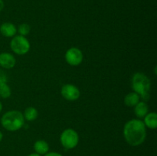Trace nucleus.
<instances>
[{
  "label": "nucleus",
  "instance_id": "20e7f679",
  "mask_svg": "<svg viewBox=\"0 0 157 156\" xmlns=\"http://www.w3.org/2000/svg\"><path fill=\"white\" fill-rule=\"evenodd\" d=\"M61 145L66 149H73L79 142V136L75 130L67 128L64 130L60 136Z\"/></svg>",
  "mask_w": 157,
  "mask_h": 156
},
{
  "label": "nucleus",
  "instance_id": "f03ea898",
  "mask_svg": "<svg viewBox=\"0 0 157 156\" xmlns=\"http://www.w3.org/2000/svg\"><path fill=\"white\" fill-rule=\"evenodd\" d=\"M1 124L8 131H18L24 125V116L21 112L17 110H11L2 116Z\"/></svg>",
  "mask_w": 157,
  "mask_h": 156
},
{
  "label": "nucleus",
  "instance_id": "9b49d317",
  "mask_svg": "<svg viewBox=\"0 0 157 156\" xmlns=\"http://www.w3.org/2000/svg\"><path fill=\"white\" fill-rule=\"evenodd\" d=\"M146 127L151 129H156L157 127V114L154 112L147 113L144 117V122Z\"/></svg>",
  "mask_w": 157,
  "mask_h": 156
},
{
  "label": "nucleus",
  "instance_id": "412c9836",
  "mask_svg": "<svg viewBox=\"0 0 157 156\" xmlns=\"http://www.w3.org/2000/svg\"><path fill=\"white\" fill-rule=\"evenodd\" d=\"M2 138H3V134L2 133V132L0 131V142H1L2 140Z\"/></svg>",
  "mask_w": 157,
  "mask_h": 156
},
{
  "label": "nucleus",
  "instance_id": "39448f33",
  "mask_svg": "<svg viewBox=\"0 0 157 156\" xmlns=\"http://www.w3.org/2000/svg\"><path fill=\"white\" fill-rule=\"evenodd\" d=\"M10 47L12 51L18 55H24L30 50V43L24 36H14L10 42Z\"/></svg>",
  "mask_w": 157,
  "mask_h": 156
},
{
  "label": "nucleus",
  "instance_id": "6ab92c4d",
  "mask_svg": "<svg viewBox=\"0 0 157 156\" xmlns=\"http://www.w3.org/2000/svg\"><path fill=\"white\" fill-rule=\"evenodd\" d=\"M4 9V2L2 0H0V12Z\"/></svg>",
  "mask_w": 157,
  "mask_h": 156
},
{
  "label": "nucleus",
  "instance_id": "aec40b11",
  "mask_svg": "<svg viewBox=\"0 0 157 156\" xmlns=\"http://www.w3.org/2000/svg\"><path fill=\"white\" fill-rule=\"evenodd\" d=\"M28 156H41V155H40V154H37V153H32V154H29V155Z\"/></svg>",
  "mask_w": 157,
  "mask_h": 156
},
{
  "label": "nucleus",
  "instance_id": "9d476101",
  "mask_svg": "<svg viewBox=\"0 0 157 156\" xmlns=\"http://www.w3.org/2000/svg\"><path fill=\"white\" fill-rule=\"evenodd\" d=\"M34 150L35 153L43 155V154H47L49 151V145L46 141L40 139V140L36 141L34 144Z\"/></svg>",
  "mask_w": 157,
  "mask_h": 156
},
{
  "label": "nucleus",
  "instance_id": "6e6552de",
  "mask_svg": "<svg viewBox=\"0 0 157 156\" xmlns=\"http://www.w3.org/2000/svg\"><path fill=\"white\" fill-rule=\"evenodd\" d=\"M16 64L15 58L12 54L2 52L0 54V66L5 69H12Z\"/></svg>",
  "mask_w": 157,
  "mask_h": 156
},
{
  "label": "nucleus",
  "instance_id": "4468645a",
  "mask_svg": "<svg viewBox=\"0 0 157 156\" xmlns=\"http://www.w3.org/2000/svg\"><path fill=\"white\" fill-rule=\"evenodd\" d=\"M23 116H24L25 119H26L27 121H30V122L31 121H34L38 118V110L35 107L29 106L25 109Z\"/></svg>",
  "mask_w": 157,
  "mask_h": 156
},
{
  "label": "nucleus",
  "instance_id": "423d86ee",
  "mask_svg": "<svg viewBox=\"0 0 157 156\" xmlns=\"http://www.w3.org/2000/svg\"><path fill=\"white\" fill-rule=\"evenodd\" d=\"M83 53L77 47H71L66 51L65 61L71 66H78L83 61Z\"/></svg>",
  "mask_w": 157,
  "mask_h": 156
},
{
  "label": "nucleus",
  "instance_id": "dca6fc26",
  "mask_svg": "<svg viewBox=\"0 0 157 156\" xmlns=\"http://www.w3.org/2000/svg\"><path fill=\"white\" fill-rule=\"evenodd\" d=\"M30 31H31L30 25L26 24V23H22V24H21L19 26H18V33L20 34V35H21V36L25 37L26 35H29Z\"/></svg>",
  "mask_w": 157,
  "mask_h": 156
},
{
  "label": "nucleus",
  "instance_id": "7ed1b4c3",
  "mask_svg": "<svg viewBox=\"0 0 157 156\" xmlns=\"http://www.w3.org/2000/svg\"><path fill=\"white\" fill-rule=\"evenodd\" d=\"M151 82L147 75L143 73H136L132 78V87L135 93L140 95L145 101L150 99Z\"/></svg>",
  "mask_w": 157,
  "mask_h": 156
},
{
  "label": "nucleus",
  "instance_id": "a211bd4d",
  "mask_svg": "<svg viewBox=\"0 0 157 156\" xmlns=\"http://www.w3.org/2000/svg\"><path fill=\"white\" fill-rule=\"evenodd\" d=\"M44 156H63L60 153L56 152V151H51V152H48L47 154H44Z\"/></svg>",
  "mask_w": 157,
  "mask_h": 156
},
{
  "label": "nucleus",
  "instance_id": "f3484780",
  "mask_svg": "<svg viewBox=\"0 0 157 156\" xmlns=\"http://www.w3.org/2000/svg\"><path fill=\"white\" fill-rule=\"evenodd\" d=\"M7 75L2 70H0V84H3V83H7Z\"/></svg>",
  "mask_w": 157,
  "mask_h": 156
},
{
  "label": "nucleus",
  "instance_id": "2eb2a0df",
  "mask_svg": "<svg viewBox=\"0 0 157 156\" xmlns=\"http://www.w3.org/2000/svg\"><path fill=\"white\" fill-rule=\"evenodd\" d=\"M11 94H12L11 88L8 85L7 83H3V84H0V96L2 98L7 99V98L10 97Z\"/></svg>",
  "mask_w": 157,
  "mask_h": 156
},
{
  "label": "nucleus",
  "instance_id": "f8f14e48",
  "mask_svg": "<svg viewBox=\"0 0 157 156\" xmlns=\"http://www.w3.org/2000/svg\"><path fill=\"white\" fill-rule=\"evenodd\" d=\"M148 105H147L145 102H144V101H143V102H139L136 106H135V115L136 116V117L140 118V119L145 117L146 115L148 113Z\"/></svg>",
  "mask_w": 157,
  "mask_h": 156
},
{
  "label": "nucleus",
  "instance_id": "4be33fe9",
  "mask_svg": "<svg viewBox=\"0 0 157 156\" xmlns=\"http://www.w3.org/2000/svg\"><path fill=\"white\" fill-rule=\"evenodd\" d=\"M2 110V102H0V113H1Z\"/></svg>",
  "mask_w": 157,
  "mask_h": 156
},
{
  "label": "nucleus",
  "instance_id": "f257e3e1",
  "mask_svg": "<svg viewBox=\"0 0 157 156\" xmlns=\"http://www.w3.org/2000/svg\"><path fill=\"white\" fill-rule=\"evenodd\" d=\"M124 137L125 141L131 146L142 145L147 138V127L140 119L129 120L124 125Z\"/></svg>",
  "mask_w": 157,
  "mask_h": 156
},
{
  "label": "nucleus",
  "instance_id": "0eeeda50",
  "mask_svg": "<svg viewBox=\"0 0 157 156\" xmlns=\"http://www.w3.org/2000/svg\"><path fill=\"white\" fill-rule=\"evenodd\" d=\"M61 93L64 99L69 101L77 100L81 95L79 89L76 86L71 84L63 86L61 90Z\"/></svg>",
  "mask_w": 157,
  "mask_h": 156
},
{
  "label": "nucleus",
  "instance_id": "1a4fd4ad",
  "mask_svg": "<svg viewBox=\"0 0 157 156\" xmlns=\"http://www.w3.org/2000/svg\"><path fill=\"white\" fill-rule=\"evenodd\" d=\"M0 32L6 38H12L17 32V28L14 24L11 22H5L0 26Z\"/></svg>",
  "mask_w": 157,
  "mask_h": 156
},
{
  "label": "nucleus",
  "instance_id": "ddd939ff",
  "mask_svg": "<svg viewBox=\"0 0 157 156\" xmlns=\"http://www.w3.org/2000/svg\"><path fill=\"white\" fill-rule=\"evenodd\" d=\"M140 96L139 94H137L135 92H131L125 96L124 103L127 106L133 107L135 106L140 102Z\"/></svg>",
  "mask_w": 157,
  "mask_h": 156
}]
</instances>
